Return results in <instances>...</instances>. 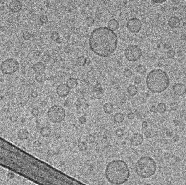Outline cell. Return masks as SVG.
Segmentation results:
<instances>
[{"instance_id":"1","label":"cell","mask_w":186,"mask_h":185,"mask_svg":"<svg viewBox=\"0 0 186 185\" xmlns=\"http://www.w3.org/2000/svg\"><path fill=\"white\" fill-rule=\"evenodd\" d=\"M90 49L100 57H107L116 50L118 36L108 27H99L93 30L89 39Z\"/></svg>"},{"instance_id":"2","label":"cell","mask_w":186,"mask_h":185,"mask_svg":"<svg viewBox=\"0 0 186 185\" xmlns=\"http://www.w3.org/2000/svg\"><path fill=\"white\" fill-rule=\"evenodd\" d=\"M105 177L109 183L113 185L124 184L130 177V170L125 161L117 160L108 164L105 168Z\"/></svg>"},{"instance_id":"3","label":"cell","mask_w":186,"mask_h":185,"mask_svg":"<svg viewBox=\"0 0 186 185\" xmlns=\"http://www.w3.org/2000/svg\"><path fill=\"white\" fill-rule=\"evenodd\" d=\"M146 84L150 91L159 93L167 89L170 81L166 72L161 69H155L149 72L147 75Z\"/></svg>"},{"instance_id":"4","label":"cell","mask_w":186,"mask_h":185,"mask_svg":"<svg viewBox=\"0 0 186 185\" xmlns=\"http://www.w3.org/2000/svg\"><path fill=\"white\" fill-rule=\"evenodd\" d=\"M157 170L155 161L149 156H143L136 162L135 171L142 178H149L153 176Z\"/></svg>"},{"instance_id":"5","label":"cell","mask_w":186,"mask_h":185,"mask_svg":"<svg viewBox=\"0 0 186 185\" xmlns=\"http://www.w3.org/2000/svg\"><path fill=\"white\" fill-rule=\"evenodd\" d=\"M47 115L51 122L55 124L60 123L65 120L66 111L62 107L55 105L49 109Z\"/></svg>"},{"instance_id":"6","label":"cell","mask_w":186,"mask_h":185,"mask_svg":"<svg viewBox=\"0 0 186 185\" xmlns=\"http://www.w3.org/2000/svg\"><path fill=\"white\" fill-rule=\"evenodd\" d=\"M20 67L19 62L14 58L3 61L0 65L1 71L6 75H11L17 71Z\"/></svg>"},{"instance_id":"7","label":"cell","mask_w":186,"mask_h":185,"mask_svg":"<svg viewBox=\"0 0 186 185\" xmlns=\"http://www.w3.org/2000/svg\"><path fill=\"white\" fill-rule=\"evenodd\" d=\"M124 56L127 60L130 62H136L142 57V51L137 45H130L125 49Z\"/></svg>"},{"instance_id":"8","label":"cell","mask_w":186,"mask_h":185,"mask_svg":"<svg viewBox=\"0 0 186 185\" xmlns=\"http://www.w3.org/2000/svg\"><path fill=\"white\" fill-rule=\"evenodd\" d=\"M126 27L130 33H137L140 32L142 30V23L140 19L138 18H132L127 22Z\"/></svg>"},{"instance_id":"9","label":"cell","mask_w":186,"mask_h":185,"mask_svg":"<svg viewBox=\"0 0 186 185\" xmlns=\"http://www.w3.org/2000/svg\"><path fill=\"white\" fill-rule=\"evenodd\" d=\"M70 89L66 84H60L56 88V92L60 97L67 96L70 92Z\"/></svg>"},{"instance_id":"10","label":"cell","mask_w":186,"mask_h":185,"mask_svg":"<svg viewBox=\"0 0 186 185\" xmlns=\"http://www.w3.org/2000/svg\"><path fill=\"white\" fill-rule=\"evenodd\" d=\"M172 89L174 93L178 96H181L186 92V86L183 83H176Z\"/></svg>"},{"instance_id":"11","label":"cell","mask_w":186,"mask_h":185,"mask_svg":"<svg viewBox=\"0 0 186 185\" xmlns=\"http://www.w3.org/2000/svg\"><path fill=\"white\" fill-rule=\"evenodd\" d=\"M23 8V5L20 1L14 0L12 1L9 5V11L13 13L19 12Z\"/></svg>"},{"instance_id":"12","label":"cell","mask_w":186,"mask_h":185,"mask_svg":"<svg viewBox=\"0 0 186 185\" xmlns=\"http://www.w3.org/2000/svg\"><path fill=\"white\" fill-rule=\"evenodd\" d=\"M144 141L143 136L140 133H135L130 139V143L134 146H139Z\"/></svg>"},{"instance_id":"13","label":"cell","mask_w":186,"mask_h":185,"mask_svg":"<svg viewBox=\"0 0 186 185\" xmlns=\"http://www.w3.org/2000/svg\"><path fill=\"white\" fill-rule=\"evenodd\" d=\"M45 66L42 62H38L33 65V69L36 74H42L45 71Z\"/></svg>"},{"instance_id":"14","label":"cell","mask_w":186,"mask_h":185,"mask_svg":"<svg viewBox=\"0 0 186 185\" xmlns=\"http://www.w3.org/2000/svg\"><path fill=\"white\" fill-rule=\"evenodd\" d=\"M168 25L171 28H177L181 25V20L177 16H172L168 20Z\"/></svg>"},{"instance_id":"15","label":"cell","mask_w":186,"mask_h":185,"mask_svg":"<svg viewBox=\"0 0 186 185\" xmlns=\"http://www.w3.org/2000/svg\"><path fill=\"white\" fill-rule=\"evenodd\" d=\"M17 136L20 140L24 141V140L28 139L29 138L30 133L27 129H21L17 132Z\"/></svg>"},{"instance_id":"16","label":"cell","mask_w":186,"mask_h":185,"mask_svg":"<svg viewBox=\"0 0 186 185\" xmlns=\"http://www.w3.org/2000/svg\"><path fill=\"white\" fill-rule=\"evenodd\" d=\"M119 27V23L116 19L110 20L108 23V27L112 31H116Z\"/></svg>"},{"instance_id":"17","label":"cell","mask_w":186,"mask_h":185,"mask_svg":"<svg viewBox=\"0 0 186 185\" xmlns=\"http://www.w3.org/2000/svg\"><path fill=\"white\" fill-rule=\"evenodd\" d=\"M40 133L43 137H48L51 135V129L48 126H44L40 129Z\"/></svg>"},{"instance_id":"18","label":"cell","mask_w":186,"mask_h":185,"mask_svg":"<svg viewBox=\"0 0 186 185\" xmlns=\"http://www.w3.org/2000/svg\"><path fill=\"white\" fill-rule=\"evenodd\" d=\"M78 83L77 79L74 78H69L66 81V85L70 89H73V88L76 87L78 86Z\"/></svg>"},{"instance_id":"19","label":"cell","mask_w":186,"mask_h":185,"mask_svg":"<svg viewBox=\"0 0 186 185\" xmlns=\"http://www.w3.org/2000/svg\"><path fill=\"white\" fill-rule=\"evenodd\" d=\"M103 110L106 113L111 114L114 111V106L111 103L108 102L103 106Z\"/></svg>"},{"instance_id":"20","label":"cell","mask_w":186,"mask_h":185,"mask_svg":"<svg viewBox=\"0 0 186 185\" xmlns=\"http://www.w3.org/2000/svg\"><path fill=\"white\" fill-rule=\"evenodd\" d=\"M127 91L130 96H134L138 93V88L135 85H130L127 88Z\"/></svg>"},{"instance_id":"21","label":"cell","mask_w":186,"mask_h":185,"mask_svg":"<svg viewBox=\"0 0 186 185\" xmlns=\"http://www.w3.org/2000/svg\"><path fill=\"white\" fill-rule=\"evenodd\" d=\"M124 120V115L121 112L116 113L114 116V121L116 123H121Z\"/></svg>"},{"instance_id":"22","label":"cell","mask_w":186,"mask_h":185,"mask_svg":"<svg viewBox=\"0 0 186 185\" xmlns=\"http://www.w3.org/2000/svg\"><path fill=\"white\" fill-rule=\"evenodd\" d=\"M166 110H167V106L164 103L161 102L158 103L157 106V111L158 113H164Z\"/></svg>"},{"instance_id":"23","label":"cell","mask_w":186,"mask_h":185,"mask_svg":"<svg viewBox=\"0 0 186 185\" xmlns=\"http://www.w3.org/2000/svg\"><path fill=\"white\" fill-rule=\"evenodd\" d=\"M87 59H86L84 56H81L78 57L76 62L79 66H83L87 63Z\"/></svg>"},{"instance_id":"24","label":"cell","mask_w":186,"mask_h":185,"mask_svg":"<svg viewBox=\"0 0 186 185\" xmlns=\"http://www.w3.org/2000/svg\"><path fill=\"white\" fill-rule=\"evenodd\" d=\"M78 148L81 152H84L88 149V145L86 142L81 141L78 144Z\"/></svg>"},{"instance_id":"25","label":"cell","mask_w":186,"mask_h":185,"mask_svg":"<svg viewBox=\"0 0 186 185\" xmlns=\"http://www.w3.org/2000/svg\"><path fill=\"white\" fill-rule=\"evenodd\" d=\"M136 70H137V72L139 73L140 74H145V72L147 71V69L144 65H139L137 67Z\"/></svg>"},{"instance_id":"26","label":"cell","mask_w":186,"mask_h":185,"mask_svg":"<svg viewBox=\"0 0 186 185\" xmlns=\"http://www.w3.org/2000/svg\"><path fill=\"white\" fill-rule=\"evenodd\" d=\"M94 20L92 17H88L85 20V23L89 27H92L94 24Z\"/></svg>"},{"instance_id":"27","label":"cell","mask_w":186,"mask_h":185,"mask_svg":"<svg viewBox=\"0 0 186 185\" xmlns=\"http://www.w3.org/2000/svg\"><path fill=\"white\" fill-rule=\"evenodd\" d=\"M86 140L89 144H93L95 141V137L93 134H89L86 137Z\"/></svg>"},{"instance_id":"28","label":"cell","mask_w":186,"mask_h":185,"mask_svg":"<svg viewBox=\"0 0 186 185\" xmlns=\"http://www.w3.org/2000/svg\"><path fill=\"white\" fill-rule=\"evenodd\" d=\"M41 60L44 63H49L51 60V56L49 54H45L42 56Z\"/></svg>"},{"instance_id":"29","label":"cell","mask_w":186,"mask_h":185,"mask_svg":"<svg viewBox=\"0 0 186 185\" xmlns=\"http://www.w3.org/2000/svg\"><path fill=\"white\" fill-rule=\"evenodd\" d=\"M51 38L52 40L54 41H57L59 39V34L56 31H54L51 33Z\"/></svg>"},{"instance_id":"30","label":"cell","mask_w":186,"mask_h":185,"mask_svg":"<svg viewBox=\"0 0 186 185\" xmlns=\"http://www.w3.org/2000/svg\"><path fill=\"white\" fill-rule=\"evenodd\" d=\"M116 136L118 137H122L124 134V130H123L121 128H119L118 129H116Z\"/></svg>"},{"instance_id":"31","label":"cell","mask_w":186,"mask_h":185,"mask_svg":"<svg viewBox=\"0 0 186 185\" xmlns=\"http://www.w3.org/2000/svg\"><path fill=\"white\" fill-rule=\"evenodd\" d=\"M23 38L25 40L28 41V40H30L31 38L32 35L30 33H28V32H26V33H23Z\"/></svg>"},{"instance_id":"32","label":"cell","mask_w":186,"mask_h":185,"mask_svg":"<svg viewBox=\"0 0 186 185\" xmlns=\"http://www.w3.org/2000/svg\"><path fill=\"white\" fill-rule=\"evenodd\" d=\"M31 113L34 117H37L39 115L40 111H39V110L37 107H34L32 109V110L31 111Z\"/></svg>"},{"instance_id":"33","label":"cell","mask_w":186,"mask_h":185,"mask_svg":"<svg viewBox=\"0 0 186 185\" xmlns=\"http://www.w3.org/2000/svg\"><path fill=\"white\" fill-rule=\"evenodd\" d=\"M40 21L42 23H46L49 21V19L46 15L42 14L40 17Z\"/></svg>"},{"instance_id":"34","label":"cell","mask_w":186,"mask_h":185,"mask_svg":"<svg viewBox=\"0 0 186 185\" xmlns=\"http://www.w3.org/2000/svg\"><path fill=\"white\" fill-rule=\"evenodd\" d=\"M132 74H133V72L130 69H126L124 71V75L127 78L130 77L132 76Z\"/></svg>"},{"instance_id":"35","label":"cell","mask_w":186,"mask_h":185,"mask_svg":"<svg viewBox=\"0 0 186 185\" xmlns=\"http://www.w3.org/2000/svg\"><path fill=\"white\" fill-rule=\"evenodd\" d=\"M35 79L39 83H41L43 81V77L42 74H37L35 76Z\"/></svg>"},{"instance_id":"36","label":"cell","mask_w":186,"mask_h":185,"mask_svg":"<svg viewBox=\"0 0 186 185\" xmlns=\"http://www.w3.org/2000/svg\"><path fill=\"white\" fill-rule=\"evenodd\" d=\"M79 122L81 125H84L86 122V119L84 116H81L79 118Z\"/></svg>"},{"instance_id":"37","label":"cell","mask_w":186,"mask_h":185,"mask_svg":"<svg viewBox=\"0 0 186 185\" xmlns=\"http://www.w3.org/2000/svg\"><path fill=\"white\" fill-rule=\"evenodd\" d=\"M171 108L172 109V110H176L178 107V103L176 102H172L171 103Z\"/></svg>"},{"instance_id":"38","label":"cell","mask_w":186,"mask_h":185,"mask_svg":"<svg viewBox=\"0 0 186 185\" xmlns=\"http://www.w3.org/2000/svg\"><path fill=\"white\" fill-rule=\"evenodd\" d=\"M142 82V78L140 76H136L134 79V83L136 85H139Z\"/></svg>"},{"instance_id":"39","label":"cell","mask_w":186,"mask_h":185,"mask_svg":"<svg viewBox=\"0 0 186 185\" xmlns=\"http://www.w3.org/2000/svg\"><path fill=\"white\" fill-rule=\"evenodd\" d=\"M127 117H128V119L129 120H133L134 119V117H135V114L133 112H130L128 114Z\"/></svg>"},{"instance_id":"40","label":"cell","mask_w":186,"mask_h":185,"mask_svg":"<svg viewBox=\"0 0 186 185\" xmlns=\"http://www.w3.org/2000/svg\"><path fill=\"white\" fill-rule=\"evenodd\" d=\"M41 146V143L39 141H36L33 142V146L36 148H39Z\"/></svg>"},{"instance_id":"41","label":"cell","mask_w":186,"mask_h":185,"mask_svg":"<svg viewBox=\"0 0 186 185\" xmlns=\"http://www.w3.org/2000/svg\"><path fill=\"white\" fill-rule=\"evenodd\" d=\"M144 136L147 139H150L151 137V132L149 131H147L144 132Z\"/></svg>"},{"instance_id":"42","label":"cell","mask_w":186,"mask_h":185,"mask_svg":"<svg viewBox=\"0 0 186 185\" xmlns=\"http://www.w3.org/2000/svg\"><path fill=\"white\" fill-rule=\"evenodd\" d=\"M7 177L10 179H13V178H14L15 174L12 172H9L7 173Z\"/></svg>"},{"instance_id":"43","label":"cell","mask_w":186,"mask_h":185,"mask_svg":"<svg viewBox=\"0 0 186 185\" xmlns=\"http://www.w3.org/2000/svg\"><path fill=\"white\" fill-rule=\"evenodd\" d=\"M31 96L33 98H36L38 96V93L36 91H33L31 93Z\"/></svg>"},{"instance_id":"44","label":"cell","mask_w":186,"mask_h":185,"mask_svg":"<svg viewBox=\"0 0 186 185\" xmlns=\"http://www.w3.org/2000/svg\"><path fill=\"white\" fill-rule=\"evenodd\" d=\"M166 134L167 137H172V136L173 135V132H172L171 130H168L166 131Z\"/></svg>"},{"instance_id":"45","label":"cell","mask_w":186,"mask_h":185,"mask_svg":"<svg viewBox=\"0 0 186 185\" xmlns=\"http://www.w3.org/2000/svg\"><path fill=\"white\" fill-rule=\"evenodd\" d=\"M148 123L146 121H143L142 124V127L143 129H146L148 127Z\"/></svg>"},{"instance_id":"46","label":"cell","mask_w":186,"mask_h":185,"mask_svg":"<svg viewBox=\"0 0 186 185\" xmlns=\"http://www.w3.org/2000/svg\"><path fill=\"white\" fill-rule=\"evenodd\" d=\"M149 110L152 113H155V112H157V107H155V106H152L150 108Z\"/></svg>"},{"instance_id":"47","label":"cell","mask_w":186,"mask_h":185,"mask_svg":"<svg viewBox=\"0 0 186 185\" xmlns=\"http://www.w3.org/2000/svg\"><path fill=\"white\" fill-rule=\"evenodd\" d=\"M152 1L155 4H162L166 2L167 0H152Z\"/></svg>"},{"instance_id":"48","label":"cell","mask_w":186,"mask_h":185,"mask_svg":"<svg viewBox=\"0 0 186 185\" xmlns=\"http://www.w3.org/2000/svg\"><path fill=\"white\" fill-rule=\"evenodd\" d=\"M173 141L174 142H178L179 141V136L177 135H175L173 137Z\"/></svg>"},{"instance_id":"49","label":"cell","mask_w":186,"mask_h":185,"mask_svg":"<svg viewBox=\"0 0 186 185\" xmlns=\"http://www.w3.org/2000/svg\"><path fill=\"white\" fill-rule=\"evenodd\" d=\"M142 1H147V0H142Z\"/></svg>"},{"instance_id":"50","label":"cell","mask_w":186,"mask_h":185,"mask_svg":"<svg viewBox=\"0 0 186 185\" xmlns=\"http://www.w3.org/2000/svg\"><path fill=\"white\" fill-rule=\"evenodd\" d=\"M1 41H0V46H1Z\"/></svg>"}]
</instances>
